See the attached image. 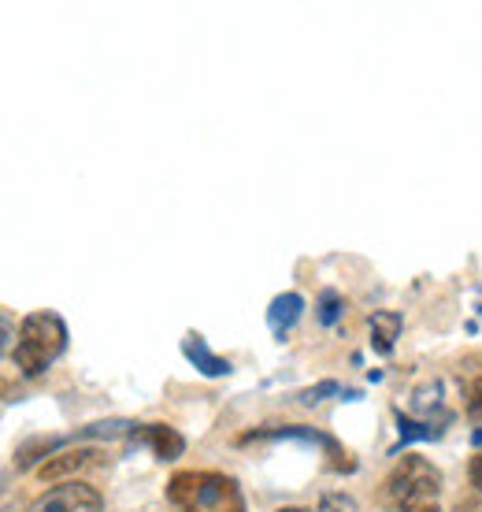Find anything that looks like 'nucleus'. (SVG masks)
<instances>
[{
  "instance_id": "nucleus-1",
  "label": "nucleus",
  "mask_w": 482,
  "mask_h": 512,
  "mask_svg": "<svg viewBox=\"0 0 482 512\" xmlns=\"http://www.w3.org/2000/svg\"><path fill=\"white\" fill-rule=\"evenodd\" d=\"M167 501L178 512H245L238 479L227 472L190 468L167 479Z\"/></svg>"
},
{
  "instance_id": "nucleus-2",
  "label": "nucleus",
  "mask_w": 482,
  "mask_h": 512,
  "mask_svg": "<svg viewBox=\"0 0 482 512\" xmlns=\"http://www.w3.org/2000/svg\"><path fill=\"white\" fill-rule=\"evenodd\" d=\"M64 349H67V323L56 312L45 308V312H30L19 323V334H15L8 357L19 368V375L38 379V375H45L56 360L64 357Z\"/></svg>"
},
{
  "instance_id": "nucleus-3",
  "label": "nucleus",
  "mask_w": 482,
  "mask_h": 512,
  "mask_svg": "<svg viewBox=\"0 0 482 512\" xmlns=\"http://www.w3.org/2000/svg\"><path fill=\"white\" fill-rule=\"evenodd\" d=\"M438 494H442V472L419 453H405L386 475V501L397 512L423 505V501H438Z\"/></svg>"
},
{
  "instance_id": "nucleus-4",
  "label": "nucleus",
  "mask_w": 482,
  "mask_h": 512,
  "mask_svg": "<svg viewBox=\"0 0 482 512\" xmlns=\"http://www.w3.org/2000/svg\"><path fill=\"white\" fill-rule=\"evenodd\" d=\"M26 512H104V498L97 487H89L82 479H71V483L49 487Z\"/></svg>"
},
{
  "instance_id": "nucleus-5",
  "label": "nucleus",
  "mask_w": 482,
  "mask_h": 512,
  "mask_svg": "<svg viewBox=\"0 0 482 512\" xmlns=\"http://www.w3.org/2000/svg\"><path fill=\"white\" fill-rule=\"evenodd\" d=\"M112 461L101 446H78V449H64V453H56L52 461H45L38 468V479H49L52 487L56 483H71V475H82L89 468H104V464Z\"/></svg>"
},
{
  "instance_id": "nucleus-6",
  "label": "nucleus",
  "mask_w": 482,
  "mask_h": 512,
  "mask_svg": "<svg viewBox=\"0 0 482 512\" xmlns=\"http://www.w3.org/2000/svg\"><path fill=\"white\" fill-rule=\"evenodd\" d=\"M130 435H134V442L153 449L160 461H175V457H182V449H186V438L178 435L175 427H167V423H134Z\"/></svg>"
},
{
  "instance_id": "nucleus-7",
  "label": "nucleus",
  "mask_w": 482,
  "mask_h": 512,
  "mask_svg": "<svg viewBox=\"0 0 482 512\" xmlns=\"http://www.w3.org/2000/svg\"><path fill=\"white\" fill-rule=\"evenodd\" d=\"M182 353H186V360H190V364H197L208 379H223V375H230V360L216 357L212 349L204 346L201 334H190V338L182 342Z\"/></svg>"
},
{
  "instance_id": "nucleus-8",
  "label": "nucleus",
  "mask_w": 482,
  "mask_h": 512,
  "mask_svg": "<svg viewBox=\"0 0 482 512\" xmlns=\"http://www.w3.org/2000/svg\"><path fill=\"white\" fill-rule=\"evenodd\" d=\"M301 312H305V297L279 294L275 301H271V308H267V323H271V331L279 334V338H286V331L301 320Z\"/></svg>"
},
{
  "instance_id": "nucleus-9",
  "label": "nucleus",
  "mask_w": 482,
  "mask_h": 512,
  "mask_svg": "<svg viewBox=\"0 0 482 512\" xmlns=\"http://www.w3.org/2000/svg\"><path fill=\"white\" fill-rule=\"evenodd\" d=\"M401 327H405V320H401L397 312H375L368 320L371 349H375V353H390V349L397 346V338H401Z\"/></svg>"
},
{
  "instance_id": "nucleus-10",
  "label": "nucleus",
  "mask_w": 482,
  "mask_h": 512,
  "mask_svg": "<svg viewBox=\"0 0 482 512\" xmlns=\"http://www.w3.org/2000/svg\"><path fill=\"white\" fill-rule=\"evenodd\" d=\"M316 512H360V505H356V498H349V494H323Z\"/></svg>"
},
{
  "instance_id": "nucleus-11",
  "label": "nucleus",
  "mask_w": 482,
  "mask_h": 512,
  "mask_svg": "<svg viewBox=\"0 0 482 512\" xmlns=\"http://www.w3.org/2000/svg\"><path fill=\"white\" fill-rule=\"evenodd\" d=\"M338 312H342V297L334 294V290H323V297H319V320L330 327V323L338 320Z\"/></svg>"
},
{
  "instance_id": "nucleus-12",
  "label": "nucleus",
  "mask_w": 482,
  "mask_h": 512,
  "mask_svg": "<svg viewBox=\"0 0 482 512\" xmlns=\"http://www.w3.org/2000/svg\"><path fill=\"white\" fill-rule=\"evenodd\" d=\"M468 412L475 420H482V375L468 386Z\"/></svg>"
},
{
  "instance_id": "nucleus-13",
  "label": "nucleus",
  "mask_w": 482,
  "mask_h": 512,
  "mask_svg": "<svg viewBox=\"0 0 482 512\" xmlns=\"http://www.w3.org/2000/svg\"><path fill=\"white\" fill-rule=\"evenodd\" d=\"M471 487L482 494V449L475 453V457H471Z\"/></svg>"
},
{
  "instance_id": "nucleus-14",
  "label": "nucleus",
  "mask_w": 482,
  "mask_h": 512,
  "mask_svg": "<svg viewBox=\"0 0 482 512\" xmlns=\"http://www.w3.org/2000/svg\"><path fill=\"white\" fill-rule=\"evenodd\" d=\"M405 512H442V509H438V501H423V505H412Z\"/></svg>"
},
{
  "instance_id": "nucleus-15",
  "label": "nucleus",
  "mask_w": 482,
  "mask_h": 512,
  "mask_svg": "<svg viewBox=\"0 0 482 512\" xmlns=\"http://www.w3.org/2000/svg\"><path fill=\"white\" fill-rule=\"evenodd\" d=\"M457 512H482V505H479V501H460Z\"/></svg>"
},
{
  "instance_id": "nucleus-16",
  "label": "nucleus",
  "mask_w": 482,
  "mask_h": 512,
  "mask_svg": "<svg viewBox=\"0 0 482 512\" xmlns=\"http://www.w3.org/2000/svg\"><path fill=\"white\" fill-rule=\"evenodd\" d=\"M279 512H308V509H301V505H286V509H279Z\"/></svg>"
}]
</instances>
